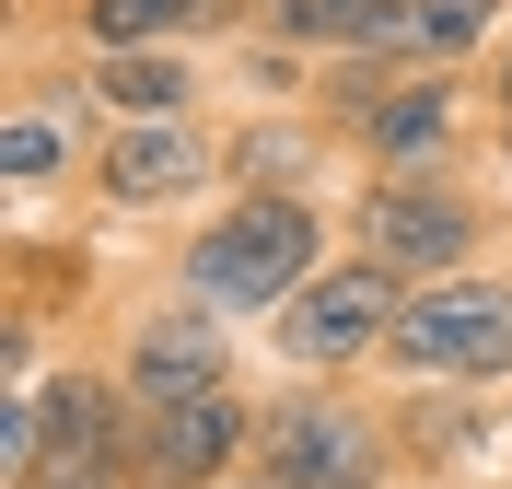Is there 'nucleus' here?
<instances>
[{
	"label": "nucleus",
	"instance_id": "f257e3e1",
	"mask_svg": "<svg viewBox=\"0 0 512 489\" xmlns=\"http://www.w3.org/2000/svg\"><path fill=\"white\" fill-rule=\"evenodd\" d=\"M326 257H338V222H326L315 198H210V210L175 233L163 280L198 292L210 315H233V326H268Z\"/></svg>",
	"mask_w": 512,
	"mask_h": 489
},
{
	"label": "nucleus",
	"instance_id": "ddd939ff",
	"mask_svg": "<svg viewBox=\"0 0 512 489\" xmlns=\"http://www.w3.org/2000/svg\"><path fill=\"white\" fill-rule=\"evenodd\" d=\"M326 152H338V140H326L303 105H256V117L222 129V198H315Z\"/></svg>",
	"mask_w": 512,
	"mask_h": 489
},
{
	"label": "nucleus",
	"instance_id": "a211bd4d",
	"mask_svg": "<svg viewBox=\"0 0 512 489\" xmlns=\"http://www.w3.org/2000/svg\"><path fill=\"white\" fill-rule=\"evenodd\" d=\"M489 129H501V163H512V105H501V117H489Z\"/></svg>",
	"mask_w": 512,
	"mask_h": 489
},
{
	"label": "nucleus",
	"instance_id": "7ed1b4c3",
	"mask_svg": "<svg viewBox=\"0 0 512 489\" xmlns=\"http://www.w3.org/2000/svg\"><path fill=\"white\" fill-rule=\"evenodd\" d=\"M501 198L478 187V163H454V175H361L350 210H338V245L373 268H396V280H466V268H489V245H501Z\"/></svg>",
	"mask_w": 512,
	"mask_h": 489
},
{
	"label": "nucleus",
	"instance_id": "f03ea898",
	"mask_svg": "<svg viewBox=\"0 0 512 489\" xmlns=\"http://www.w3.org/2000/svg\"><path fill=\"white\" fill-rule=\"evenodd\" d=\"M245 489H419L384 420V385H326V373H280L256 396V466Z\"/></svg>",
	"mask_w": 512,
	"mask_h": 489
},
{
	"label": "nucleus",
	"instance_id": "4468645a",
	"mask_svg": "<svg viewBox=\"0 0 512 489\" xmlns=\"http://www.w3.org/2000/svg\"><path fill=\"white\" fill-rule=\"evenodd\" d=\"M94 82L105 117H210V47H94V59H70Z\"/></svg>",
	"mask_w": 512,
	"mask_h": 489
},
{
	"label": "nucleus",
	"instance_id": "9b49d317",
	"mask_svg": "<svg viewBox=\"0 0 512 489\" xmlns=\"http://www.w3.org/2000/svg\"><path fill=\"white\" fill-rule=\"evenodd\" d=\"M256 466V385L140 408V489H245Z\"/></svg>",
	"mask_w": 512,
	"mask_h": 489
},
{
	"label": "nucleus",
	"instance_id": "6ab92c4d",
	"mask_svg": "<svg viewBox=\"0 0 512 489\" xmlns=\"http://www.w3.org/2000/svg\"><path fill=\"white\" fill-rule=\"evenodd\" d=\"M489 489H512V478H489Z\"/></svg>",
	"mask_w": 512,
	"mask_h": 489
},
{
	"label": "nucleus",
	"instance_id": "20e7f679",
	"mask_svg": "<svg viewBox=\"0 0 512 489\" xmlns=\"http://www.w3.org/2000/svg\"><path fill=\"white\" fill-rule=\"evenodd\" d=\"M373 385H489L512 396V268H466V280H419L396 303V338H384Z\"/></svg>",
	"mask_w": 512,
	"mask_h": 489
},
{
	"label": "nucleus",
	"instance_id": "9d476101",
	"mask_svg": "<svg viewBox=\"0 0 512 489\" xmlns=\"http://www.w3.org/2000/svg\"><path fill=\"white\" fill-rule=\"evenodd\" d=\"M478 117H501L489 105V70H408L361 117L350 163L361 175H454V163H478Z\"/></svg>",
	"mask_w": 512,
	"mask_h": 489
},
{
	"label": "nucleus",
	"instance_id": "423d86ee",
	"mask_svg": "<svg viewBox=\"0 0 512 489\" xmlns=\"http://www.w3.org/2000/svg\"><path fill=\"white\" fill-rule=\"evenodd\" d=\"M12 489H140V396L117 361H59L35 396V466Z\"/></svg>",
	"mask_w": 512,
	"mask_h": 489
},
{
	"label": "nucleus",
	"instance_id": "f3484780",
	"mask_svg": "<svg viewBox=\"0 0 512 489\" xmlns=\"http://www.w3.org/2000/svg\"><path fill=\"white\" fill-rule=\"evenodd\" d=\"M489 105H512V35H501V59H489Z\"/></svg>",
	"mask_w": 512,
	"mask_h": 489
},
{
	"label": "nucleus",
	"instance_id": "1a4fd4ad",
	"mask_svg": "<svg viewBox=\"0 0 512 489\" xmlns=\"http://www.w3.org/2000/svg\"><path fill=\"white\" fill-rule=\"evenodd\" d=\"M105 117L94 82L70 59H24V82H12V105H0V187L12 198H47V187H82L105 152Z\"/></svg>",
	"mask_w": 512,
	"mask_h": 489
},
{
	"label": "nucleus",
	"instance_id": "dca6fc26",
	"mask_svg": "<svg viewBox=\"0 0 512 489\" xmlns=\"http://www.w3.org/2000/svg\"><path fill=\"white\" fill-rule=\"evenodd\" d=\"M373 35V0H256L245 47H291V59H350Z\"/></svg>",
	"mask_w": 512,
	"mask_h": 489
},
{
	"label": "nucleus",
	"instance_id": "39448f33",
	"mask_svg": "<svg viewBox=\"0 0 512 489\" xmlns=\"http://www.w3.org/2000/svg\"><path fill=\"white\" fill-rule=\"evenodd\" d=\"M396 303H408V280L338 245V257L268 315V361H280V373H326V385H373L384 338H396Z\"/></svg>",
	"mask_w": 512,
	"mask_h": 489
},
{
	"label": "nucleus",
	"instance_id": "6e6552de",
	"mask_svg": "<svg viewBox=\"0 0 512 489\" xmlns=\"http://www.w3.org/2000/svg\"><path fill=\"white\" fill-rule=\"evenodd\" d=\"M105 361H117V385L140 396V408H163V396H210V385H245L233 315H210V303H198V292H175V280H152V292L117 315Z\"/></svg>",
	"mask_w": 512,
	"mask_h": 489
},
{
	"label": "nucleus",
	"instance_id": "2eb2a0df",
	"mask_svg": "<svg viewBox=\"0 0 512 489\" xmlns=\"http://www.w3.org/2000/svg\"><path fill=\"white\" fill-rule=\"evenodd\" d=\"M501 35H512V0H408V47L396 59L408 70H478V59H501Z\"/></svg>",
	"mask_w": 512,
	"mask_h": 489
},
{
	"label": "nucleus",
	"instance_id": "0eeeda50",
	"mask_svg": "<svg viewBox=\"0 0 512 489\" xmlns=\"http://www.w3.org/2000/svg\"><path fill=\"white\" fill-rule=\"evenodd\" d=\"M82 198L117 210V222H198L222 198V129L210 117H117Z\"/></svg>",
	"mask_w": 512,
	"mask_h": 489
},
{
	"label": "nucleus",
	"instance_id": "f8f14e48",
	"mask_svg": "<svg viewBox=\"0 0 512 489\" xmlns=\"http://www.w3.org/2000/svg\"><path fill=\"white\" fill-rule=\"evenodd\" d=\"M384 420H396V455H408V478L419 489H443V478H466V466L501 443V396L489 385H384Z\"/></svg>",
	"mask_w": 512,
	"mask_h": 489
}]
</instances>
